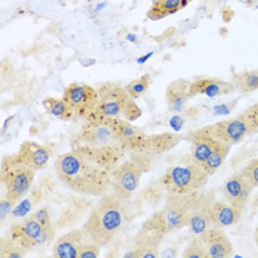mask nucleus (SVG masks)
<instances>
[{
  "label": "nucleus",
  "mask_w": 258,
  "mask_h": 258,
  "mask_svg": "<svg viewBox=\"0 0 258 258\" xmlns=\"http://www.w3.org/2000/svg\"><path fill=\"white\" fill-rule=\"evenodd\" d=\"M27 254L24 248L12 240L9 236H5L0 240V257L2 258H21Z\"/></svg>",
  "instance_id": "obj_31"
},
{
  "label": "nucleus",
  "mask_w": 258,
  "mask_h": 258,
  "mask_svg": "<svg viewBox=\"0 0 258 258\" xmlns=\"http://www.w3.org/2000/svg\"><path fill=\"white\" fill-rule=\"evenodd\" d=\"M41 230H43L41 223L33 214H30L20 223L12 224L9 227L8 236L12 240H15L25 251H30L36 248V240L39 238Z\"/></svg>",
  "instance_id": "obj_14"
},
{
  "label": "nucleus",
  "mask_w": 258,
  "mask_h": 258,
  "mask_svg": "<svg viewBox=\"0 0 258 258\" xmlns=\"http://www.w3.org/2000/svg\"><path fill=\"white\" fill-rule=\"evenodd\" d=\"M36 170L24 164L18 154L6 155L0 165V180L5 187V197L11 201L20 202L33 187Z\"/></svg>",
  "instance_id": "obj_4"
},
{
  "label": "nucleus",
  "mask_w": 258,
  "mask_h": 258,
  "mask_svg": "<svg viewBox=\"0 0 258 258\" xmlns=\"http://www.w3.org/2000/svg\"><path fill=\"white\" fill-rule=\"evenodd\" d=\"M252 207H254V208H257V207H258V194H257V195H255V198H254V201H252Z\"/></svg>",
  "instance_id": "obj_45"
},
{
  "label": "nucleus",
  "mask_w": 258,
  "mask_h": 258,
  "mask_svg": "<svg viewBox=\"0 0 258 258\" xmlns=\"http://www.w3.org/2000/svg\"><path fill=\"white\" fill-rule=\"evenodd\" d=\"M34 205H33V202H31V199H25V201H22L21 204H17L15 205V208H14V211H12V217H22V216H25L31 208H33Z\"/></svg>",
  "instance_id": "obj_39"
},
{
  "label": "nucleus",
  "mask_w": 258,
  "mask_h": 258,
  "mask_svg": "<svg viewBox=\"0 0 258 258\" xmlns=\"http://www.w3.org/2000/svg\"><path fill=\"white\" fill-rule=\"evenodd\" d=\"M100 248L102 246H99L98 243L92 240H86L80 249L79 258H98L100 255Z\"/></svg>",
  "instance_id": "obj_35"
},
{
  "label": "nucleus",
  "mask_w": 258,
  "mask_h": 258,
  "mask_svg": "<svg viewBox=\"0 0 258 258\" xmlns=\"http://www.w3.org/2000/svg\"><path fill=\"white\" fill-rule=\"evenodd\" d=\"M99 100L87 119L122 118L135 121L142 117V109L138 106L136 99H133L127 89L118 83H105L98 87Z\"/></svg>",
  "instance_id": "obj_3"
},
{
  "label": "nucleus",
  "mask_w": 258,
  "mask_h": 258,
  "mask_svg": "<svg viewBox=\"0 0 258 258\" xmlns=\"http://www.w3.org/2000/svg\"><path fill=\"white\" fill-rule=\"evenodd\" d=\"M33 216L39 220L43 227L53 224V221H52V216H50V210H49L47 207H43V208H40V210H37V211H34V213H33Z\"/></svg>",
  "instance_id": "obj_38"
},
{
  "label": "nucleus",
  "mask_w": 258,
  "mask_h": 258,
  "mask_svg": "<svg viewBox=\"0 0 258 258\" xmlns=\"http://www.w3.org/2000/svg\"><path fill=\"white\" fill-rule=\"evenodd\" d=\"M151 83H152L151 74H143V76H140L139 79H135L133 81H130V83L125 86V89H127L128 95H130L133 99H139V98H142V96L148 92Z\"/></svg>",
  "instance_id": "obj_30"
},
{
  "label": "nucleus",
  "mask_w": 258,
  "mask_h": 258,
  "mask_svg": "<svg viewBox=\"0 0 258 258\" xmlns=\"http://www.w3.org/2000/svg\"><path fill=\"white\" fill-rule=\"evenodd\" d=\"M173 34H176V28H168L165 33H162L161 36H157V37H154V40L155 41H158V43H161V41H164V40H167V39H170Z\"/></svg>",
  "instance_id": "obj_43"
},
{
  "label": "nucleus",
  "mask_w": 258,
  "mask_h": 258,
  "mask_svg": "<svg viewBox=\"0 0 258 258\" xmlns=\"http://www.w3.org/2000/svg\"><path fill=\"white\" fill-rule=\"evenodd\" d=\"M183 257L184 258H208L207 255V251H205V246L202 243L201 238H195L184 249L183 252Z\"/></svg>",
  "instance_id": "obj_32"
},
{
  "label": "nucleus",
  "mask_w": 258,
  "mask_h": 258,
  "mask_svg": "<svg viewBox=\"0 0 258 258\" xmlns=\"http://www.w3.org/2000/svg\"><path fill=\"white\" fill-rule=\"evenodd\" d=\"M17 154L24 164H27L36 171H40L47 165L49 159L53 155V146L27 140V142H22L20 151Z\"/></svg>",
  "instance_id": "obj_17"
},
{
  "label": "nucleus",
  "mask_w": 258,
  "mask_h": 258,
  "mask_svg": "<svg viewBox=\"0 0 258 258\" xmlns=\"http://www.w3.org/2000/svg\"><path fill=\"white\" fill-rule=\"evenodd\" d=\"M198 192L187 194V195L167 194V202H165V207L161 211V214L165 220L170 232H176V230L189 226Z\"/></svg>",
  "instance_id": "obj_8"
},
{
  "label": "nucleus",
  "mask_w": 258,
  "mask_h": 258,
  "mask_svg": "<svg viewBox=\"0 0 258 258\" xmlns=\"http://www.w3.org/2000/svg\"><path fill=\"white\" fill-rule=\"evenodd\" d=\"M254 187L252 184L245 179V176L238 171L232 177L224 181L223 184V195L232 205H235L239 210H245L248 205L249 197L252 194Z\"/></svg>",
  "instance_id": "obj_15"
},
{
  "label": "nucleus",
  "mask_w": 258,
  "mask_h": 258,
  "mask_svg": "<svg viewBox=\"0 0 258 258\" xmlns=\"http://www.w3.org/2000/svg\"><path fill=\"white\" fill-rule=\"evenodd\" d=\"M46 197H47V194H46V192H44V190H43V189L40 187L39 184H37V186H36V187H34V189L31 190V195H30V199H31L33 205L36 207V205H37L39 202H41V201L46 198Z\"/></svg>",
  "instance_id": "obj_40"
},
{
  "label": "nucleus",
  "mask_w": 258,
  "mask_h": 258,
  "mask_svg": "<svg viewBox=\"0 0 258 258\" xmlns=\"http://www.w3.org/2000/svg\"><path fill=\"white\" fill-rule=\"evenodd\" d=\"M190 2L194 0H154L151 8L148 9V20L159 21L167 18L170 15H174L184 9Z\"/></svg>",
  "instance_id": "obj_24"
},
{
  "label": "nucleus",
  "mask_w": 258,
  "mask_h": 258,
  "mask_svg": "<svg viewBox=\"0 0 258 258\" xmlns=\"http://www.w3.org/2000/svg\"><path fill=\"white\" fill-rule=\"evenodd\" d=\"M73 146H90V148H100V149H108V148L124 149L117 132L114 130L111 118L86 119L81 130L71 140V148Z\"/></svg>",
  "instance_id": "obj_6"
},
{
  "label": "nucleus",
  "mask_w": 258,
  "mask_h": 258,
  "mask_svg": "<svg viewBox=\"0 0 258 258\" xmlns=\"http://www.w3.org/2000/svg\"><path fill=\"white\" fill-rule=\"evenodd\" d=\"M165 194H167L165 187L162 186V183H161L159 180H157V181L151 183L148 187H145V189L142 190L140 198L143 199L145 202H148L149 205L157 207L158 204L162 202V199H164V195H165Z\"/></svg>",
  "instance_id": "obj_29"
},
{
  "label": "nucleus",
  "mask_w": 258,
  "mask_h": 258,
  "mask_svg": "<svg viewBox=\"0 0 258 258\" xmlns=\"http://www.w3.org/2000/svg\"><path fill=\"white\" fill-rule=\"evenodd\" d=\"M127 221L128 211L125 201L112 192L100 197V201L90 210L81 229L86 238L103 248L118 236Z\"/></svg>",
  "instance_id": "obj_2"
},
{
  "label": "nucleus",
  "mask_w": 258,
  "mask_h": 258,
  "mask_svg": "<svg viewBox=\"0 0 258 258\" xmlns=\"http://www.w3.org/2000/svg\"><path fill=\"white\" fill-rule=\"evenodd\" d=\"M39 186L47 194V195H49V194L55 192V189H56V181L52 179V177H44V179L39 183Z\"/></svg>",
  "instance_id": "obj_41"
},
{
  "label": "nucleus",
  "mask_w": 258,
  "mask_h": 258,
  "mask_svg": "<svg viewBox=\"0 0 258 258\" xmlns=\"http://www.w3.org/2000/svg\"><path fill=\"white\" fill-rule=\"evenodd\" d=\"M167 103L171 112H183L189 100L194 98L192 93V81L184 79H177L171 81L167 87Z\"/></svg>",
  "instance_id": "obj_19"
},
{
  "label": "nucleus",
  "mask_w": 258,
  "mask_h": 258,
  "mask_svg": "<svg viewBox=\"0 0 258 258\" xmlns=\"http://www.w3.org/2000/svg\"><path fill=\"white\" fill-rule=\"evenodd\" d=\"M55 235H56V226L55 224L43 227V230L40 232L39 238L36 240V248L34 249H39V248H43V246H49L55 240Z\"/></svg>",
  "instance_id": "obj_33"
},
{
  "label": "nucleus",
  "mask_w": 258,
  "mask_h": 258,
  "mask_svg": "<svg viewBox=\"0 0 258 258\" xmlns=\"http://www.w3.org/2000/svg\"><path fill=\"white\" fill-rule=\"evenodd\" d=\"M143 173H145V170L142 168V165L136 159L130 157L128 159L122 161L114 173L112 192L115 195H118L121 199L128 201L133 197V194L138 190L140 177Z\"/></svg>",
  "instance_id": "obj_10"
},
{
  "label": "nucleus",
  "mask_w": 258,
  "mask_h": 258,
  "mask_svg": "<svg viewBox=\"0 0 258 258\" xmlns=\"http://www.w3.org/2000/svg\"><path fill=\"white\" fill-rule=\"evenodd\" d=\"M216 201L217 199H216L214 192H205V190H199L198 192L197 202L194 207V213H192V219L189 223V227H190L194 235L199 236L207 229L213 227L211 211H213V205Z\"/></svg>",
  "instance_id": "obj_13"
},
{
  "label": "nucleus",
  "mask_w": 258,
  "mask_h": 258,
  "mask_svg": "<svg viewBox=\"0 0 258 258\" xmlns=\"http://www.w3.org/2000/svg\"><path fill=\"white\" fill-rule=\"evenodd\" d=\"M125 154L121 148L73 146L55 161V173L70 190L79 195L103 197L112 190L114 173Z\"/></svg>",
  "instance_id": "obj_1"
},
{
  "label": "nucleus",
  "mask_w": 258,
  "mask_h": 258,
  "mask_svg": "<svg viewBox=\"0 0 258 258\" xmlns=\"http://www.w3.org/2000/svg\"><path fill=\"white\" fill-rule=\"evenodd\" d=\"M43 106H44V109L50 115H53V117H56V118L59 119H63V121H70V119H73L76 117L73 108L68 105V102L63 99V98L62 99L46 98V99L43 100Z\"/></svg>",
  "instance_id": "obj_26"
},
{
  "label": "nucleus",
  "mask_w": 258,
  "mask_h": 258,
  "mask_svg": "<svg viewBox=\"0 0 258 258\" xmlns=\"http://www.w3.org/2000/svg\"><path fill=\"white\" fill-rule=\"evenodd\" d=\"M86 240H89V239L86 238L83 229H74L65 235H62L53 243V257L79 258L80 249Z\"/></svg>",
  "instance_id": "obj_20"
},
{
  "label": "nucleus",
  "mask_w": 258,
  "mask_h": 258,
  "mask_svg": "<svg viewBox=\"0 0 258 258\" xmlns=\"http://www.w3.org/2000/svg\"><path fill=\"white\" fill-rule=\"evenodd\" d=\"M233 17H235V12H233V9L230 6H226V8L221 9V18H223L224 22H230Z\"/></svg>",
  "instance_id": "obj_42"
},
{
  "label": "nucleus",
  "mask_w": 258,
  "mask_h": 258,
  "mask_svg": "<svg viewBox=\"0 0 258 258\" xmlns=\"http://www.w3.org/2000/svg\"><path fill=\"white\" fill-rule=\"evenodd\" d=\"M208 258H229L233 255V245L220 227H210L199 235Z\"/></svg>",
  "instance_id": "obj_18"
},
{
  "label": "nucleus",
  "mask_w": 258,
  "mask_h": 258,
  "mask_svg": "<svg viewBox=\"0 0 258 258\" xmlns=\"http://www.w3.org/2000/svg\"><path fill=\"white\" fill-rule=\"evenodd\" d=\"M18 202L15 201H11L9 198H6L5 195H2V199H0V220L5 221L8 216H11V213L14 211L15 205Z\"/></svg>",
  "instance_id": "obj_37"
},
{
  "label": "nucleus",
  "mask_w": 258,
  "mask_h": 258,
  "mask_svg": "<svg viewBox=\"0 0 258 258\" xmlns=\"http://www.w3.org/2000/svg\"><path fill=\"white\" fill-rule=\"evenodd\" d=\"M92 207V204L87 201V199L83 198H74L71 199L70 205L60 213L59 219L56 221V229H62V227H67V226H73L79 221L84 213Z\"/></svg>",
  "instance_id": "obj_25"
},
{
  "label": "nucleus",
  "mask_w": 258,
  "mask_h": 258,
  "mask_svg": "<svg viewBox=\"0 0 258 258\" xmlns=\"http://www.w3.org/2000/svg\"><path fill=\"white\" fill-rule=\"evenodd\" d=\"M213 127H214L219 139L224 143H229V145L239 143L246 136L252 135V130L243 114L238 115L236 118L219 121V122L213 124Z\"/></svg>",
  "instance_id": "obj_16"
},
{
  "label": "nucleus",
  "mask_w": 258,
  "mask_h": 258,
  "mask_svg": "<svg viewBox=\"0 0 258 258\" xmlns=\"http://www.w3.org/2000/svg\"><path fill=\"white\" fill-rule=\"evenodd\" d=\"M240 173L245 176V179L252 184L254 189H258V159L249 161V162L240 170Z\"/></svg>",
  "instance_id": "obj_34"
},
{
  "label": "nucleus",
  "mask_w": 258,
  "mask_h": 258,
  "mask_svg": "<svg viewBox=\"0 0 258 258\" xmlns=\"http://www.w3.org/2000/svg\"><path fill=\"white\" fill-rule=\"evenodd\" d=\"M168 233H171V232L162 217L161 211L155 213L140 227L139 233L135 239L133 258L161 257V252H159L161 242L164 240V236H167Z\"/></svg>",
  "instance_id": "obj_7"
},
{
  "label": "nucleus",
  "mask_w": 258,
  "mask_h": 258,
  "mask_svg": "<svg viewBox=\"0 0 258 258\" xmlns=\"http://www.w3.org/2000/svg\"><path fill=\"white\" fill-rule=\"evenodd\" d=\"M242 114L245 115V118L248 121V124H249L252 133L258 132V103L252 105L251 108H248V109L243 111Z\"/></svg>",
  "instance_id": "obj_36"
},
{
  "label": "nucleus",
  "mask_w": 258,
  "mask_h": 258,
  "mask_svg": "<svg viewBox=\"0 0 258 258\" xmlns=\"http://www.w3.org/2000/svg\"><path fill=\"white\" fill-rule=\"evenodd\" d=\"M230 148H232V145L224 143V142H220L219 145L216 146V149L211 152V155L208 157V159L202 164V167H204V170L207 171L208 176H213L220 167L223 165V162L226 161L229 152H230Z\"/></svg>",
  "instance_id": "obj_27"
},
{
  "label": "nucleus",
  "mask_w": 258,
  "mask_h": 258,
  "mask_svg": "<svg viewBox=\"0 0 258 258\" xmlns=\"http://www.w3.org/2000/svg\"><path fill=\"white\" fill-rule=\"evenodd\" d=\"M111 122L114 125V130L117 132L119 140L124 146V149L130 154L133 152L138 145H139L142 139L146 136L145 130L136 127L132 124V121H127V119L122 118H111Z\"/></svg>",
  "instance_id": "obj_22"
},
{
  "label": "nucleus",
  "mask_w": 258,
  "mask_h": 258,
  "mask_svg": "<svg viewBox=\"0 0 258 258\" xmlns=\"http://www.w3.org/2000/svg\"><path fill=\"white\" fill-rule=\"evenodd\" d=\"M189 139L192 142V149H190V158L197 164H204L208 157L211 155V152L216 149V146L219 145L221 140L216 135V130L211 125H205L202 128H199L197 132L189 135Z\"/></svg>",
  "instance_id": "obj_12"
},
{
  "label": "nucleus",
  "mask_w": 258,
  "mask_h": 258,
  "mask_svg": "<svg viewBox=\"0 0 258 258\" xmlns=\"http://www.w3.org/2000/svg\"><path fill=\"white\" fill-rule=\"evenodd\" d=\"M232 83L240 93H251L258 90V70L235 73Z\"/></svg>",
  "instance_id": "obj_28"
},
{
  "label": "nucleus",
  "mask_w": 258,
  "mask_h": 258,
  "mask_svg": "<svg viewBox=\"0 0 258 258\" xmlns=\"http://www.w3.org/2000/svg\"><path fill=\"white\" fill-rule=\"evenodd\" d=\"M63 99L73 108L77 118L87 119L98 105L99 95H98V89L89 84L71 83L63 92Z\"/></svg>",
  "instance_id": "obj_9"
},
{
  "label": "nucleus",
  "mask_w": 258,
  "mask_h": 258,
  "mask_svg": "<svg viewBox=\"0 0 258 258\" xmlns=\"http://www.w3.org/2000/svg\"><path fill=\"white\" fill-rule=\"evenodd\" d=\"M180 140H181V136L171 132L158 133V135H146L138 145V148L130 154H140L155 161V158L161 157L162 154H167L173 148H176L180 143Z\"/></svg>",
  "instance_id": "obj_11"
},
{
  "label": "nucleus",
  "mask_w": 258,
  "mask_h": 258,
  "mask_svg": "<svg viewBox=\"0 0 258 258\" xmlns=\"http://www.w3.org/2000/svg\"><path fill=\"white\" fill-rule=\"evenodd\" d=\"M199 114V109L198 108H190V109H187L183 115H181V118L183 119H186V118H190V119H194V118H197V115Z\"/></svg>",
  "instance_id": "obj_44"
},
{
  "label": "nucleus",
  "mask_w": 258,
  "mask_h": 258,
  "mask_svg": "<svg viewBox=\"0 0 258 258\" xmlns=\"http://www.w3.org/2000/svg\"><path fill=\"white\" fill-rule=\"evenodd\" d=\"M242 210L236 208L235 205H232L230 202H221L216 201L213 205V211H211V220H213V226L214 227H229L236 224L240 217H242Z\"/></svg>",
  "instance_id": "obj_23"
},
{
  "label": "nucleus",
  "mask_w": 258,
  "mask_h": 258,
  "mask_svg": "<svg viewBox=\"0 0 258 258\" xmlns=\"http://www.w3.org/2000/svg\"><path fill=\"white\" fill-rule=\"evenodd\" d=\"M208 177L210 176L207 174L204 167L192 161L187 165H174L167 168L159 181L165 187L167 194L187 195L202 190L208 181Z\"/></svg>",
  "instance_id": "obj_5"
},
{
  "label": "nucleus",
  "mask_w": 258,
  "mask_h": 258,
  "mask_svg": "<svg viewBox=\"0 0 258 258\" xmlns=\"http://www.w3.org/2000/svg\"><path fill=\"white\" fill-rule=\"evenodd\" d=\"M236 89L232 81L216 79V77H201L192 81V93L194 96L204 95L208 98H217V96H226L233 93Z\"/></svg>",
  "instance_id": "obj_21"
},
{
  "label": "nucleus",
  "mask_w": 258,
  "mask_h": 258,
  "mask_svg": "<svg viewBox=\"0 0 258 258\" xmlns=\"http://www.w3.org/2000/svg\"><path fill=\"white\" fill-rule=\"evenodd\" d=\"M254 238H255V243H257V246H258V226H257V229H255V233H254Z\"/></svg>",
  "instance_id": "obj_46"
}]
</instances>
